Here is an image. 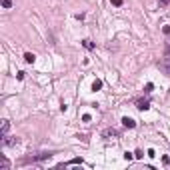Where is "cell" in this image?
<instances>
[{
	"label": "cell",
	"mask_w": 170,
	"mask_h": 170,
	"mask_svg": "<svg viewBox=\"0 0 170 170\" xmlns=\"http://www.w3.org/2000/svg\"><path fill=\"white\" fill-rule=\"evenodd\" d=\"M158 68H160V72H162V74L170 76V58H162V60H158Z\"/></svg>",
	"instance_id": "obj_1"
},
{
	"label": "cell",
	"mask_w": 170,
	"mask_h": 170,
	"mask_svg": "<svg viewBox=\"0 0 170 170\" xmlns=\"http://www.w3.org/2000/svg\"><path fill=\"white\" fill-rule=\"evenodd\" d=\"M18 144V138L16 136H2V146L10 148V146H16Z\"/></svg>",
	"instance_id": "obj_2"
},
{
	"label": "cell",
	"mask_w": 170,
	"mask_h": 170,
	"mask_svg": "<svg viewBox=\"0 0 170 170\" xmlns=\"http://www.w3.org/2000/svg\"><path fill=\"white\" fill-rule=\"evenodd\" d=\"M50 152H40V154H34V156H28L26 160L28 162H36V160H46V158H50Z\"/></svg>",
	"instance_id": "obj_3"
},
{
	"label": "cell",
	"mask_w": 170,
	"mask_h": 170,
	"mask_svg": "<svg viewBox=\"0 0 170 170\" xmlns=\"http://www.w3.org/2000/svg\"><path fill=\"white\" fill-rule=\"evenodd\" d=\"M102 136H104V138H108V140L118 138V130H116V128H106V130L102 132Z\"/></svg>",
	"instance_id": "obj_4"
},
{
	"label": "cell",
	"mask_w": 170,
	"mask_h": 170,
	"mask_svg": "<svg viewBox=\"0 0 170 170\" xmlns=\"http://www.w3.org/2000/svg\"><path fill=\"white\" fill-rule=\"evenodd\" d=\"M136 108H138V110H148V108H150V102L148 100H136Z\"/></svg>",
	"instance_id": "obj_5"
},
{
	"label": "cell",
	"mask_w": 170,
	"mask_h": 170,
	"mask_svg": "<svg viewBox=\"0 0 170 170\" xmlns=\"http://www.w3.org/2000/svg\"><path fill=\"white\" fill-rule=\"evenodd\" d=\"M10 130V122L8 120H2V126H0V136H6Z\"/></svg>",
	"instance_id": "obj_6"
},
{
	"label": "cell",
	"mask_w": 170,
	"mask_h": 170,
	"mask_svg": "<svg viewBox=\"0 0 170 170\" xmlns=\"http://www.w3.org/2000/svg\"><path fill=\"white\" fill-rule=\"evenodd\" d=\"M122 124H124L126 128H134V126H136V122L132 120L130 116H124V118H122Z\"/></svg>",
	"instance_id": "obj_7"
},
{
	"label": "cell",
	"mask_w": 170,
	"mask_h": 170,
	"mask_svg": "<svg viewBox=\"0 0 170 170\" xmlns=\"http://www.w3.org/2000/svg\"><path fill=\"white\" fill-rule=\"evenodd\" d=\"M8 160H6L4 156H0V170H8Z\"/></svg>",
	"instance_id": "obj_8"
},
{
	"label": "cell",
	"mask_w": 170,
	"mask_h": 170,
	"mask_svg": "<svg viewBox=\"0 0 170 170\" xmlns=\"http://www.w3.org/2000/svg\"><path fill=\"white\" fill-rule=\"evenodd\" d=\"M82 46H84L86 50H92V48H94V42H92V40H84Z\"/></svg>",
	"instance_id": "obj_9"
},
{
	"label": "cell",
	"mask_w": 170,
	"mask_h": 170,
	"mask_svg": "<svg viewBox=\"0 0 170 170\" xmlns=\"http://www.w3.org/2000/svg\"><path fill=\"white\" fill-rule=\"evenodd\" d=\"M34 58H36V56H34V54H30V52H26V54H24V60H26L28 64H32V62H34Z\"/></svg>",
	"instance_id": "obj_10"
},
{
	"label": "cell",
	"mask_w": 170,
	"mask_h": 170,
	"mask_svg": "<svg viewBox=\"0 0 170 170\" xmlns=\"http://www.w3.org/2000/svg\"><path fill=\"white\" fill-rule=\"evenodd\" d=\"M100 88H102V82H100V80H94V82H92V90H94V92H98Z\"/></svg>",
	"instance_id": "obj_11"
},
{
	"label": "cell",
	"mask_w": 170,
	"mask_h": 170,
	"mask_svg": "<svg viewBox=\"0 0 170 170\" xmlns=\"http://www.w3.org/2000/svg\"><path fill=\"white\" fill-rule=\"evenodd\" d=\"M152 90H154V84H146V88H144V92H146V94H150Z\"/></svg>",
	"instance_id": "obj_12"
},
{
	"label": "cell",
	"mask_w": 170,
	"mask_h": 170,
	"mask_svg": "<svg viewBox=\"0 0 170 170\" xmlns=\"http://www.w3.org/2000/svg\"><path fill=\"white\" fill-rule=\"evenodd\" d=\"M2 6L4 8H12V0H2Z\"/></svg>",
	"instance_id": "obj_13"
},
{
	"label": "cell",
	"mask_w": 170,
	"mask_h": 170,
	"mask_svg": "<svg viewBox=\"0 0 170 170\" xmlns=\"http://www.w3.org/2000/svg\"><path fill=\"white\" fill-rule=\"evenodd\" d=\"M134 156H136V158H144V152H142V150H136Z\"/></svg>",
	"instance_id": "obj_14"
},
{
	"label": "cell",
	"mask_w": 170,
	"mask_h": 170,
	"mask_svg": "<svg viewBox=\"0 0 170 170\" xmlns=\"http://www.w3.org/2000/svg\"><path fill=\"white\" fill-rule=\"evenodd\" d=\"M124 158H126V160H128V162H130V160H132V158H134V154H130V152H126V154H124Z\"/></svg>",
	"instance_id": "obj_15"
},
{
	"label": "cell",
	"mask_w": 170,
	"mask_h": 170,
	"mask_svg": "<svg viewBox=\"0 0 170 170\" xmlns=\"http://www.w3.org/2000/svg\"><path fill=\"white\" fill-rule=\"evenodd\" d=\"M110 2H112L114 6H120V4H122V0H110Z\"/></svg>",
	"instance_id": "obj_16"
},
{
	"label": "cell",
	"mask_w": 170,
	"mask_h": 170,
	"mask_svg": "<svg viewBox=\"0 0 170 170\" xmlns=\"http://www.w3.org/2000/svg\"><path fill=\"white\" fill-rule=\"evenodd\" d=\"M160 4H170V0H160Z\"/></svg>",
	"instance_id": "obj_17"
}]
</instances>
